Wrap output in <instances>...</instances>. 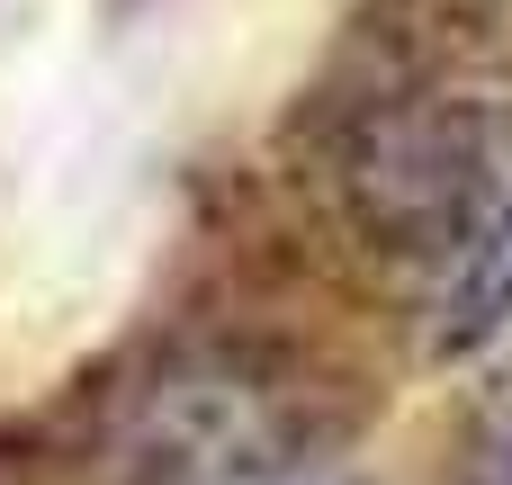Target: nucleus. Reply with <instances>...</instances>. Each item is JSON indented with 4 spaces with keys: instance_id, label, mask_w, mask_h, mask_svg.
Instances as JSON below:
<instances>
[{
    "instance_id": "nucleus-1",
    "label": "nucleus",
    "mask_w": 512,
    "mask_h": 485,
    "mask_svg": "<svg viewBox=\"0 0 512 485\" xmlns=\"http://www.w3.org/2000/svg\"><path fill=\"white\" fill-rule=\"evenodd\" d=\"M512 324V207L459 252V270H450V297H441V333H432V351L441 360H459V351H486L495 333Z\"/></svg>"
}]
</instances>
